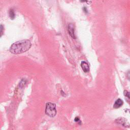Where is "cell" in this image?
<instances>
[{
	"label": "cell",
	"instance_id": "obj_8",
	"mask_svg": "<svg viewBox=\"0 0 130 130\" xmlns=\"http://www.w3.org/2000/svg\"><path fill=\"white\" fill-rule=\"evenodd\" d=\"M124 95L125 96L128 98V99H130V92H128V91L125 90L124 91Z\"/></svg>",
	"mask_w": 130,
	"mask_h": 130
},
{
	"label": "cell",
	"instance_id": "obj_9",
	"mask_svg": "<svg viewBox=\"0 0 130 130\" xmlns=\"http://www.w3.org/2000/svg\"><path fill=\"white\" fill-rule=\"evenodd\" d=\"M126 77L128 80L130 81V71H128L126 73Z\"/></svg>",
	"mask_w": 130,
	"mask_h": 130
},
{
	"label": "cell",
	"instance_id": "obj_1",
	"mask_svg": "<svg viewBox=\"0 0 130 130\" xmlns=\"http://www.w3.org/2000/svg\"><path fill=\"white\" fill-rule=\"evenodd\" d=\"M32 44L28 40H23L12 44L10 47V52L13 54H18L28 51L31 47Z\"/></svg>",
	"mask_w": 130,
	"mask_h": 130
},
{
	"label": "cell",
	"instance_id": "obj_2",
	"mask_svg": "<svg viewBox=\"0 0 130 130\" xmlns=\"http://www.w3.org/2000/svg\"><path fill=\"white\" fill-rule=\"evenodd\" d=\"M45 113L49 116L52 118L54 117L56 114V105L51 102L47 103L46 104Z\"/></svg>",
	"mask_w": 130,
	"mask_h": 130
},
{
	"label": "cell",
	"instance_id": "obj_5",
	"mask_svg": "<svg viewBox=\"0 0 130 130\" xmlns=\"http://www.w3.org/2000/svg\"><path fill=\"white\" fill-rule=\"evenodd\" d=\"M81 67L82 68L83 71L85 72H88L90 71V68L88 63L84 61H83L81 63Z\"/></svg>",
	"mask_w": 130,
	"mask_h": 130
},
{
	"label": "cell",
	"instance_id": "obj_7",
	"mask_svg": "<svg viewBox=\"0 0 130 130\" xmlns=\"http://www.w3.org/2000/svg\"><path fill=\"white\" fill-rule=\"evenodd\" d=\"M9 16H10V18H11L12 20H13V19L14 18H15V14H14V12L13 10L11 9V10H10V12H9Z\"/></svg>",
	"mask_w": 130,
	"mask_h": 130
},
{
	"label": "cell",
	"instance_id": "obj_4",
	"mask_svg": "<svg viewBox=\"0 0 130 130\" xmlns=\"http://www.w3.org/2000/svg\"><path fill=\"white\" fill-rule=\"evenodd\" d=\"M68 31L69 35L71 36V37L74 39H75V35L74 33V25L72 24H70L68 25Z\"/></svg>",
	"mask_w": 130,
	"mask_h": 130
},
{
	"label": "cell",
	"instance_id": "obj_6",
	"mask_svg": "<svg viewBox=\"0 0 130 130\" xmlns=\"http://www.w3.org/2000/svg\"><path fill=\"white\" fill-rule=\"evenodd\" d=\"M123 104H124L123 101L120 99H118L116 101L114 104L113 105V107L116 109L120 107L123 105Z\"/></svg>",
	"mask_w": 130,
	"mask_h": 130
},
{
	"label": "cell",
	"instance_id": "obj_10",
	"mask_svg": "<svg viewBox=\"0 0 130 130\" xmlns=\"http://www.w3.org/2000/svg\"><path fill=\"white\" fill-rule=\"evenodd\" d=\"M75 121L76 122H79L80 120H79V118H78V117H76L75 118Z\"/></svg>",
	"mask_w": 130,
	"mask_h": 130
},
{
	"label": "cell",
	"instance_id": "obj_3",
	"mask_svg": "<svg viewBox=\"0 0 130 130\" xmlns=\"http://www.w3.org/2000/svg\"><path fill=\"white\" fill-rule=\"evenodd\" d=\"M116 122L126 128H130V124L128 121L124 118H119L116 120Z\"/></svg>",
	"mask_w": 130,
	"mask_h": 130
}]
</instances>
